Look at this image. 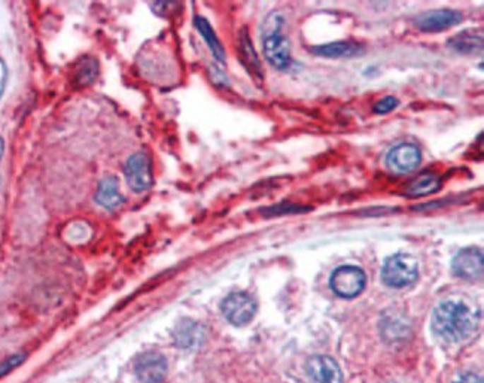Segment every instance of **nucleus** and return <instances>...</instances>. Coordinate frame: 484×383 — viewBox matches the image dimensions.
Instances as JSON below:
<instances>
[{"label":"nucleus","instance_id":"nucleus-5","mask_svg":"<svg viewBox=\"0 0 484 383\" xmlns=\"http://www.w3.org/2000/svg\"><path fill=\"white\" fill-rule=\"evenodd\" d=\"M137 379L143 383H160L169 372L167 360L158 352H145L134 364Z\"/></svg>","mask_w":484,"mask_h":383},{"label":"nucleus","instance_id":"nucleus-19","mask_svg":"<svg viewBox=\"0 0 484 383\" xmlns=\"http://www.w3.org/2000/svg\"><path fill=\"white\" fill-rule=\"evenodd\" d=\"M97 72H99V66H97L95 60H93V59L82 60L79 67H78V72H76L78 84L90 86L91 82L95 79Z\"/></svg>","mask_w":484,"mask_h":383},{"label":"nucleus","instance_id":"nucleus-13","mask_svg":"<svg viewBox=\"0 0 484 383\" xmlns=\"http://www.w3.org/2000/svg\"><path fill=\"white\" fill-rule=\"evenodd\" d=\"M95 201L107 211H114L124 203V196L121 194L119 182L115 176H106L100 181L95 191Z\"/></svg>","mask_w":484,"mask_h":383},{"label":"nucleus","instance_id":"nucleus-21","mask_svg":"<svg viewBox=\"0 0 484 383\" xmlns=\"http://www.w3.org/2000/svg\"><path fill=\"white\" fill-rule=\"evenodd\" d=\"M398 103H399L398 99L394 98V95H386V98L379 100L372 109H374L376 114H387L394 111V109L398 106Z\"/></svg>","mask_w":484,"mask_h":383},{"label":"nucleus","instance_id":"nucleus-15","mask_svg":"<svg viewBox=\"0 0 484 383\" xmlns=\"http://www.w3.org/2000/svg\"><path fill=\"white\" fill-rule=\"evenodd\" d=\"M441 187L439 177L435 175H422L418 179H414L408 188H407V196L410 197H423L427 194H432L435 191H438Z\"/></svg>","mask_w":484,"mask_h":383},{"label":"nucleus","instance_id":"nucleus-12","mask_svg":"<svg viewBox=\"0 0 484 383\" xmlns=\"http://www.w3.org/2000/svg\"><path fill=\"white\" fill-rule=\"evenodd\" d=\"M206 330L204 326L196 321L182 319L175 328V341L181 349H194L201 345L204 340Z\"/></svg>","mask_w":484,"mask_h":383},{"label":"nucleus","instance_id":"nucleus-4","mask_svg":"<svg viewBox=\"0 0 484 383\" xmlns=\"http://www.w3.org/2000/svg\"><path fill=\"white\" fill-rule=\"evenodd\" d=\"M220 310H223L225 319L230 324L243 326L254 319L256 313V303L246 293H232L220 305Z\"/></svg>","mask_w":484,"mask_h":383},{"label":"nucleus","instance_id":"nucleus-6","mask_svg":"<svg viewBox=\"0 0 484 383\" xmlns=\"http://www.w3.org/2000/svg\"><path fill=\"white\" fill-rule=\"evenodd\" d=\"M124 175H126L129 187L136 193L148 189L152 185V170L148 155L142 153L131 155L126 163Z\"/></svg>","mask_w":484,"mask_h":383},{"label":"nucleus","instance_id":"nucleus-9","mask_svg":"<svg viewBox=\"0 0 484 383\" xmlns=\"http://www.w3.org/2000/svg\"><path fill=\"white\" fill-rule=\"evenodd\" d=\"M420 161L422 154L419 151V148L411 143L396 145L391 149L386 158L387 167L395 173H410L419 167Z\"/></svg>","mask_w":484,"mask_h":383},{"label":"nucleus","instance_id":"nucleus-16","mask_svg":"<svg viewBox=\"0 0 484 383\" xmlns=\"http://www.w3.org/2000/svg\"><path fill=\"white\" fill-rule=\"evenodd\" d=\"M313 51L324 57H352L361 52V45L355 42H336L316 47Z\"/></svg>","mask_w":484,"mask_h":383},{"label":"nucleus","instance_id":"nucleus-20","mask_svg":"<svg viewBox=\"0 0 484 383\" xmlns=\"http://www.w3.org/2000/svg\"><path fill=\"white\" fill-rule=\"evenodd\" d=\"M25 360V355H12V357L6 358L2 364H0V379L4 376H6L8 373H11L13 368H17L20 364H23V361Z\"/></svg>","mask_w":484,"mask_h":383},{"label":"nucleus","instance_id":"nucleus-3","mask_svg":"<svg viewBox=\"0 0 484 383\" xmlns=\"http://www.w3.org/2000/svg\"><path fill=\"white\" fill-rule=\"evenodd\" d=\"M365 273L356 266H341L331 276V288L343 298H353L365 288Z\"/></svg>","mask_w":484,"mask_h":383},{"label":"nucleus","instance_id":"nucleus-18","mask_svg":"<svg viewBox=\"0 0 484 383\" xmlns=\"http://www.w3.org/2000/svg\"><path fill=\"white\" fill-rule=\"evenodd\" d=\"M240 54H242V60H243L244 66L249 69V72L261 78V75H262L261 63H259V59H258L256 52L254 49V45H252L251 40H249L246 33H243L240 37Z\"/></svg>","mask_w":484,"mask_h":383},{"label":"nucleus","instance_id":"nucleus-22","mask_svg":"<svg viewBox=\"0 0 484 383\" xmlns=\"http://www.w3.org/2000/svg\"><path fill=\"white\" fill-rule=\"evenodd\" d=\"M6 78H8V67H6L5 61L0 59V98H2V94L5 91Z\"/></svg>","mask_w":484,"mask_h":383},{"label":"nucleus","instance_id":"nucleus-23","mask_svg":"<svg viewBox=\"0 0 484 383\" xmlns=\"http://www.w3.org/2000/svg\"><path fill=\"white\" fill-rule=\"evenodd\" d=\"M454 383H483V379L478 375L466 373V375H462L458 380H454Z\"/></svg>","mask_w":484,"mask_h":383},{"label":"nucleus","instance_id":"nucleus-24","mask_svg":"<svg viewBox=\"0 0 484 383\" xmlns=\"http://www.w3.org/2000/svg\"><path fill=\"white\" fill-rule=\"evenodd\" d=\"M2 154H4V141L0 139V157H2Z\"/></svg>","mask_w":484,"mask_h":383},{"label":"nucleus","instance_id":"nucleus-17","mask_svg":"<svg viewBox=\"0 0 484 383\" xmlns=\"http://www.w3.org/2000/svg\"><path fill=\"white\" fill-rule=\"evenodd\" d=\"M196 27H197V30L201 33V36L204 37V40L207 42V45L211 47L215 59H218L219 61H224V60H225L224 48H223V45H220L219 39L216 37V35H215L213 29L211 27V24L207 23L204 18L197 17V18H196Z\"/></svg>","mask_w":484,"mask_h":383},{"label":"nucleus","instance_id":"nucleus-7","mask_svg":"<svg viewBox=\"0 0 484 383\" xmlns=\"http://www.w3.org/2000/svg\"><path fill=\"white\" fill-rule=\"evenodd\" d=\"M453 273L465 281H477L483 275V252L478 248H466L458 252L451 263Z\"/></svg>","mask_w":484,"mask_h":383},{"label":"nucleus","instance_id":"nucleus-14","mask_svg":"<svg viewBox=\"0 0 484 383\" xmlns=\"http://www.w3.org/2000/svg\"><path fill=\"white\" fill-rule=\"evenodd\" d=\"M449 45L458 52L473 54L483 48V35L477 30H465L450 39Z\"/></svg>","mask_w":484,"mask_h":383},{"label":"nucleus","instance_id":"nucleus-11","mask_svg":"<svg viewBox=\"0 0 484 383\" xmlns=\"http://www.w3.org/2000/svg\"><path fill=\"white\" fill-rule=\"evenodd\" d=\"M264 56L278 69H285L290 64L289 42L281 33L264 36Z\"/></svg>","mask_w":484,"mask_h":383},{"label":"nucleus","instance_id":"nucleus-10","mask_svg":"<svg viewBox=\"0 0 484 383\" xmlns=\"http://www.w3.org/2000/svg\"><path fill=\"white\" fill-rule=\"evenodd\" d=\"M306 372L312 383H343L338 364L325 355H316L306 363Z\"/></svg>","mask_w":484,"mask_h":383},{"label":"nucleus","instance_id":"nucleus-8","mask_svg":"<svg viewBox=\"0 0 484 383\" xmlns=\"http://www.w3.org/2000/svg\"><path fill=\"white\" fill-rule=\"evenodd\" d=\"M462 21V13L458 11L451 9H435L430 12H423L414 20L416 27L423 32H442L447 30L450 27L459 24Z\"/></svg>","mask_w":484,"mask_h":383},{"label":"nucleus","instance_id":"nucleus-2","mask_svg":"<svg viewBox=\"0 0 484 383\" xmlns=\"http://www.w3.org/2000/svg\"><path fill=\"white\" fill-rule=\"evenodd\" d=\"M419 276L418 259L408 254H396L386 259L382 270V279L392 288H404Z\"/></svg>","mask_w":484,"mask_h":383},{"label":"nucleus","instance_id":"nucleus-1","mask_svg":"<svg viewBox=\"0 0 484 383\" xmlns=\"http://www.w3.org/2000/svg\"><path fill=\"white\" fill-rule=\"evenodd\" d=\"M478 326V312L461 300H446L432 314V330L442 340L458 343L471 337Z\"/></svg>","mask_w":484,"mask_h":383}]
</instances>
